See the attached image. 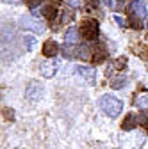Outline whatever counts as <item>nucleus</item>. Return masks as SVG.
I'll list each match as a JSON object with an SVG mask.
<instances>
[{
  "label": "nucleus",
  "instance_id": "obj_1",
  "mask_svg": "<svg viewBox=\"0 0 148 149\" xmlns=\"http://www.w3.org/2000/svg\"><path fill=\"white\" fill-rule=\"evenodd\" d=\"M98 107H100V110L104 112V114H105L107 117H111V119L118 117V116L121 114V110H123V103H121V100H118L116 96H111V94H104V96H100V100H98Z\"/></svg>",
  "mask_w": 148,
  "mask_h": 149
},
{
  "label": "nucleus",
  "instance_id": "obj_17",
  "mask_svg": "<svg viewBox=\"0 0 148 149\" xmlns=\"http://www.w3.org/2000/svg\"><path fill=\"white\" fill-rule=\"evenodd\" d=\"M137 121H139V124H143V126H146V128H148V110H143V112H139V117H137Z\"/></svg>",
  "mask_w": 148,
  "mask_h": 149
},
{
  "label": "nucleus",
  "instance_id": "obj_14",
  "mask_svg": "<svg viewBox=\"0 0 148 149\" xmlns=\"http://www.w3.org/2000/svg\"><path fill=\"white\" fill-rule=\"evenodd\" d=\"M75 57H80V59H87L89 57V46L86 43L82 46H77V55Z\"/></svg>",
  "mask_w": 148,
  "mask_h": 149
},
{
  "label": "nucleus",
  "instance_id": "obj_18",
  "mask_svg": "<svg viewBox=\"0 0 148 149\" xmlns=\"http://www.w3.org/2000/svg\"><path fill=\"white\" fill-rule=\"evenodd\" d=\"M136 105H137V107H146V108H148V94L137 96V100H136Z\"/></svg>",
  "mask_w": 148,
  "mask_h": 149
},
{
  "label": "nucleus",
  "instance_id": "obj_21",
  "mask_svg": "<svg viewBox=\"0 0 148 149\" xmlns=\"http://www.w3.org/2000/svg\"><path fill=\"white\" fill-rule=\"evenodd\" d=\"M125 66H127V59H125V57H121V59H118V61L114 62V68H116V69H125Z\"/></svg>",
  "mask_w": 148,
  "mask_h": 149
},
{
  "label": "nucleus",
  "instance_id": "obj_19",
  "mask_svg": "<svg viewBox=\"0 0 148 149\" xmlns=\"http://www.w3.org/2000/svg\"><path fill=\"white\" fill-rule=\"evenodd\" d=\"M23 41H25V48L30 52V50L34 48V37H32V36H25V39H23Z\"/></svg>",
  "mask_w": 148,
  "mask_h": 149
},
{
  "label": "nucleus",
  "instance_id": "obj_2",
  "mask_svg": "<svg viewBox=\"0 0 148 149\" xmlns=\"http://www.w3.org/2000/svg\"><path fill=\"white\" fill-rule=\"evenodd\" d=\"M80 27H82V29H80V34H82V37H84L86 41H93V39H97V37H98L100 25H98L97 20H93V18H87V20L82 22Z\"/></svg>",
  "mask_w": 148,
  "mask_h": 149
},
{
  "label": "nucleus",
  "instance_id": "obj_8",
  "mask_svg": "<svg viewBox=\"0 0 148 149\" xmlns=\"http://www.w3.org/2000/svg\"><path fill=\"white\" fill-rule=\"evenodd\" d=\"M41 52H43V55L47 59H54V55H57V52H59V45L55 43L54 39H48V41H45Z\"/></svg>",
  "mask_w": 148,
  "mask_h": 149
},
{
  "label": "nucleus",
  "instance_id": "obj_13",
  "mask_svg": "<svg viewBox=\"0 0 148 149\" xmlns=\"http://www.w3.org/2000/svg\"><path fill=\"white\" fill-rule=\"evenodd\" d=\"M128 25H130L132 29H136V30L143 29V23H141V18H137V16H134V14H130V16H128Z\"/></svg>",
  "mask_w": 148,
  "mask_h": 149
},
{
  "label": "nucleus",
  "instance_id": "obj_15",
  "mask_svg": "<svg viewBox=\"0 0 148 149\" xmlns=\"http://www.w3.org/2000/svg\"><path fill=\"white\" fill-rule=\"evenodd\" d=\"M43 13H45V16L48 18L50 22H54V20H55V16H57V9H55L54 6H47Z\"/></svg>",
  "mask_w": 148,
  "mask_h": 149
},
{
  "label": "nucleus",
  "instance_id": "obj_22",
  "mask_svg": "<svg viewBox=\"0 0 148 149\" xmlns=\"http://www.w3.org/2000/svg\"><path fill=\"white\" fill-rule=\"evenodd\" d=\"M13 112H14L13 108H6V110H4V116H6L7 119H14V114H13Z\"/></svg>",
  "mask_w": 148,
  "mask_h": 149
},
{
  "label": "nucleus",
  "instance_id": "obj_10",
  "mask_svg": "<svg viewBox=\"0 0 148 149\" xmlns=\"http://www.w3.org/2000/svg\"><path fill=\"white\" fill-rule=\"evenodd\" d=\"M137 124H139L137 117H136L134 114H128V116L123 119V123H121V130H125V132H130V130H134Z\"/></svg>",
  "mask_w": 148,
  "mask_h": 149
},
{
  "label": "nucleus",
  "instance_id": "obj_9",
  "mask_svg": "<svg viewBox=\"0 0 148 149\" xmlns=\"http://www.w3.org/2000/svg\"><path fill=\"white\" fill-rule=\"evenodd\" d=\"M105 57H107L105 46H104L102 43H98L97 50L93 52V57H91V62H93V64H100V62H104V61H105Z\"/></svg>",
  "mask_w": 148,
  "mask_h": 149
},
{
  "label": "nucleus",
  "instance_id": "obj_12",
  "mask_svg": "<svg viewBox=\"0 0 148 149\" xmlns=\"http://www.w3.org/2000/svg\"><path fill=\"white\" fill-rule=\"evenodd\" d=\"M63 53H64V57H75V55H77V48H75V45H68V43H64V46H63Z\"/></svg>",
  "mask_w": 148,
  "mask_h": 149
},
{
  "label": "nucleus",
  "instance_id": "obj_4",
  "mask_svg": "<svg viewBox=\"0 0 148 149\" xmlns=\"http://www.w3.org/2000/svg\"><path fill=\"white\" fill-rule=\"evenodd\" d=\"M75 74L79 78H82L87 85H95L97 84V71L93 68H89V66H79L75 68Z\"/></svg>",
  "mask_w": 148,
  "mask_h": 149
},
{
  "label": "nucleus",
  "instance_id": "obj_7",
  "mask_svg": "<svg viewBox=\"0 0 148 149\" xmlns=\"http://www.w3.org/2000/svg\"><path fill=\"white\" fill-rule=\"evenodd\" d=\"M25 96H27L30 101H39L41 96H43V87H41L39 84L32 82V84L29 85V89L25 91Z\"/></svg>",
  "mask_w": 148,
  "mask_h": 149
},
{
  "label": "nucleus",
  "instance_id": "obj_6",
  "mask_svg": "<svg viewBox=\"0 0 148 149\" xmlns=\"http://www.w3.org/2000/svg\"><path fill=\"white\" fill-rule=\"evenodd\" d=\"M128 13L137 16V18H144V14H146V2L144 0H132V2L128 4Z\"/></svg>",
  "mask_w": 148,
  "mask_h": 149
},
{
  "label": "nucleus",
  "instance_id": "obj_11",
  "mask_svg": "<svg viewBox=\"0 0 148 149\" xmlns=\"http://www.w3.org/2000/svg\"><path fill=\"white\" fill-rule=\"evenodd\" d=\"M79 34H80V30H79L77 27H70L68 32L64 34V41H66L68 45H77V41H79Z\"/></svg>",
  "mask_w": 148,
  "mask_h": 149
},
{
  "label": "nucleus",
  "instance_id": "obj_5",
  "mask_svg": "<svg viewBox=\"0 0 148 149\" xmlns=\"http://www.w3.org/2000/svg\"><path fill=\"white\" fill-rule=\"evenodd\" d=\"M57 69H59V61L57 59H50V61H47L39 66V71L45 78H52L54 74L57 73Z\"/></svg>",
  "mask_w": 148,
  "mask_h": 149
},
{
  "label": "nucleus",
  "instance_id": "obj_3",
  "mask_svg": "<svg viewBox=\"0 0 148 149\" xmlns=\"http://www.w3.org/2000/svg\"><path fill=\"white\" fill-rule=\"evenodd\" d=\"M20 25L27 30H32L36 34H41L45 30V23L39 22L38 18H34V16H22L20 18Z\"/></svg>",
  "mask_w": 148,
  "mask_h": 149
},
{
  "label": "nucleus",
  "instance_id": "obj_23",
  "mask_svg": "<svg viewBox=\"0 0 148 149\" xmlns=\"http://www.w3.org/2000/svg\"><path fill=\"white\" fill-rule=\"evenodd\" d=\"M114 20H116V22H118L120 25H123V27L127 25V23H125V20H121V18H120V16H114Z\"/></svg>",
  "mask_w": 148,
  "mask_h": 149
},
{
  "label": "nucleus",
  "instance_id": "obj_24",
  "mask_svg": "<svg viewBox=\"0 0 148 149\" xmlns=\"http://www.w3.org/2000/svg\"><path fill=\"white\" fill-rule=\"evenodd\" d=\"M104 4H105V6H113V2H111V0H104Z\"/></svg>",
  "mask_w": 148,
  "mask_h": 149
},
{
  "label": "nucleus",
  "instance_id": "obj_26",
  "mask_svg": "<svg viewBox=\"0 0 148 149\" xmlns=\"http://www.w3.org/2000/svg\"><path fill=\"white\" fill-rule=\"evenodd\" d=\"M146 130H148V128H146Z\"/></svg>",
  "mask_w": 148,
  "mask_h": 149
},
{
  "label": "nucleus",
  "instance_id": "obj_20",
  "mask_svg": "<svg viewBox=\"0 0 148 149\" xmlns=\"http://www.w3.org/2000/svg\"><path fill=\"white\" fill-rule=\"evenodd\" d=\"M43 2H45V0H27V6H29L30 9H36V7H39Z\"/></svg>",
  "mask_w": 148,
  "mask_h": 149
},
{
  "label": "nucleus",
  "instance_id": "obj_25",
  "mask_svg": "<svg viewBox=\"0 0 148 149\" xmlns=\"http://www.w3.org/2000/svg\"><path fill=\"white\" fill-rule=\"evenodd\" d=\"M146 27H148V22H146Z\"/></svg>",
  "mask_w": 148,
  "mask_h": 149
},
{
  "label": "nucleus",
  "instance_id": "obj_16",
  "mask_svg": "<svg viewBox=\"0 0 148 149\" xmlns=\"http://www.w3.org/2000/svg\"><path fill=\"white\" fill-rule=\"evenodd\" d=\"M127 85V78H114L113 82H111V87H113V89H123Z\"/></svg>",
  "mask_w": 148,
  "mask_h": 149
}]
</instances>
